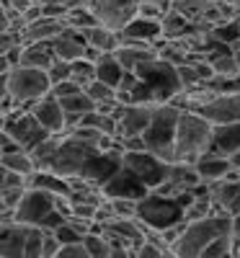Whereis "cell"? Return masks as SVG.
Masks as SVG:
<instances>
[{"instance_id": "603a6c76", "label": "cell", "mask_w": 240, "mask_h": 258, "mask_svg": "<svg viewBox=\"0 0 240 258\" xmlns=\"http://www.w3.org/2000/svg\"><path fill=\"white\" fill-rule=\"evenodd\" d=\"M114 54L119 57V62L124 64L127 73H135L140 64H145L147 59L158 57V47H152V44H135V41H122V47Z\"/></svg>"}, {"instance_id": "d590c367", "label": "cell", "mask_w": 240, "mask_h": 258, "mask_svg": "<svg viewBox=\"0 0 240 258\" xmlns=\"http://www.w3.org/2000/svg\"><path fill=\"white\" fill-rule=\"evenodd\" d=\"M29 188H0V212H16Z\"/></svg>"}, {"instance_id": "f35d334b", "label": "cell", "mask_w": 240, "mask_h": 258, "mask_svg": "<svg viewBox=\"0 0 240 258\" xmlns=\"http://www.w3.org/2000/svg\"><path fill=\"white\" fill-rule=\"evenodd\" d=\"M0 188H29V176L13 173V170H6L0 173Z\"/></svg>"}, {"instance_id": "8fae6325", "label": "cell", "mask_w": 240, "mask_h": 258, "mask_svg": "<svg viewBox=\"0 0 240 258\" xmlns=\"http://www.w3.org/2000/svg\"><path fill=\"white\" fill-rule=\"evenodd\" d=\"M124 168L132 170L150 191H155L165 183L170 163L160 160L158 155L147 153V150H140V153H124Z\"/></svg>"}, {"instance_id": "4fadbf2b", "label": "cell", "mask_w": 240, "mask_h": 258, "mask_svg": "<svg viewBox=\"0 0 240 258\" xmlns=\"http://www.w3.org/2000/svg\"><path fill=\"white\" fill-rule=\"evenodd\" d=\"M202 186V178L199 173H196V165L194 163H170L168 168V178L160 188H155V194H160V197H170L176 199L178 194H186V191H196Z\"/></svg>"}, {"instance_id": "44dd1931", "label": "cell", "mask_w": 240, "mask_h": 258, "mask_svg": "<svg viewBox=\"0 0 240 258\" xmlns=\"http://www.w3.org/2000/svg\"><path fill=\"white\" fill-rule=\"evenodd\" d=\"M83 39H85V44L91 47L93 54H114L119 47H122V36L119 31H111V29H106V26H91V29H85L80 31Z\"/></svg>"}, {"instance_id": "b9f144b4", "label": "cell", "mask_w": 240, "mask_h": 258, "mask_svg": "<svg viewBox=\"0 0 240 258\" xmlns=\"http://www.w3.org/2000/svg\"><path fill=\"white\" fill-rule=\"evenodd\" d=\"M62 250V243L54 238V232L44 235V245H41V258H57V253Z\"/></svg>"}, {"instance_id": "277c9868", "label": "cell", "mask_w": 240, "mask_h": 258, "mask_svg": "<svg viewBox=\"0 0 240 258\" xmlns=\"http://www.w3.org/2000/svg\"><path fill=\"white\" fill-rule=\"evenodd\" d=\"M3 93H8L16 101V106L31 109L36 101L52 93V83H49L47 70H34V68L18 64V68L3 75Z\"/></svg>"}, {"instance_id": "7c38bea8", "label": "cell", "mask_w": 240, "mask_h": 258, "mask_svg": "<svg viewBox=\"0 0 240 258\" xmlns=\"http://www.w3.org/2000/svg\"><path fill=\"white\" fill-rule=\"evenodd\" d=\"M122 168H124V153L122 150H103V153L93 155L88 163H85V168L80 170L78 178L88 181V183H93L103 191V186L111 181Z\"/></svg>"}, {"instance_id": "ee69618b", "label": "cell", "mask_w": 240, "mask_h": 258, "mask_svg": "<svg viewBox=\"0 0 240 258\" xmlns=\"http://www.w3.org/2000/svg\"><path fill=\"white\" fill-rule=\"evenodd\" d=\"M230 235L235 243H240V214L237 217H230Z\"/></svg>"}, {"instance_id": "bcb514c9", "label": "cell", "mask_w": 240, "mask_h": 258, "mask_svg": "<svg viewBox=\"0 0 240 258\" xmlns=\"http://www.w3.org/2000/svg\"><path fill=\"white\" fill-rule=\"evenodd\" d=\"M232 54H235V59H237V64H240V44L232 47Z\"/></svg>"}, {"instance_id": "1f68e13d", "label": "cell", "mask_w": 240, "mask_h": 258, "mask_svg": "<svg viewBox=\"0 0 240 258\" xmlns=\"http://www.w3.org/2000/svg\"><path fill=\"white\" fill-rule=\"evenodd\" d=\"M83 245L91 253V258H111V240L106 232H88L83 238Z\"/></svg>"}, {"instance_id": "f1b7e54d", "label": "cell", "mask_w": 240, "mask_h": 258, "mask_svg": "<svg viewBox=\"0 0 240 258\" xmlns=\"http://www.w3.org/2000/svg\"><path fill=\"white\" fill-rule=\"evenodd\" d=\"M0 165H3L6 170H13V173L29 176V178L36 173V163H34L31 153H26V150H18V153H6V155H0Z\"/></svg>"}, {"instance_id": "5b68a950", "label": "cell", "mask_w": 240, "mask_h": 258, "mask_svg": "<svg viewBox=\"0 0 240 258\" xmlns=\"http://www.w3.org/2000/svg\"><path fill=\"white\" fill-rule=\"evenodd\" d=\"M16 220L21 225H29V227H39V230H47L54 232L59 225L68 222V217L57 209V197L47 191H39V188H29L21 207L16 209Z\"/></svg>"}, {"instance_id": "5bb4252c", "label": "cell", "mask_w": 240, "mask_h": 258, "mask_svg": "<svg viewBox=\"0 0 240 258\" xmlns=\"http://www.w3.org/2000/svg\"><path fill=\"white\" fill-rule=\"evenodd\" d=\"M196 114L204 116L212 126L237 124L240 121V93H217Z\"/></svg>"}, {"instance_id": "7bdbcfd3", "label": "cell", "mask_w": 240, "mask_h": 258, "mask_svg": "<svg viewBox=\"0 0 240 258\" xmlns=\"http://www.w3.org/2000/svg\"><path fill=\"white\" fill-rule=\"evenodd\" d=\"M57 258H91V253L85 250L83 243H78V245H62V250L57 253Z\"/></svg>"}, {"instance_id": "9c48e42d", "label": "cell", "mask_w": 240, "mask_h": 258, "mask_svg": "<svg viewBox=\"0 0 240 258\" xmlns=\"http://www.w3.org/2000/svg\"><path fill=\"white\" fill-rule=\"evenodd\" d=\"M3 132L11 135L21 147L26 150V153H31L36 145H41L49 137V132L36 121V116L29 109H24V106H18L13 114L3 116Z\"/></svg>"}, {"instance_id": "4dcf8cb0", "label": "cell", "mask_w": 240, "mask_h": 258, "mask_svg": "<svg viewBox=\"0 0 240 258\" xmlns=\"http://www.w3.org/2000/svg\"><path fill=\"white\" fill-rule=\"evenodd\" d=\"M80 126H91V129H96V132L106 135V137H116V135H119V119H116L114 114H103V111H98V109H96L93 114L85 116Z\"/></svg>"}, {"instance_id": "83f0119b", "label": "cell", "mask_w": 240, "mask_h": 258, "mask_svg": "<svg viewBox=\"0 0 240 258\" xmlns=\"http://www.w3.org/2000/svg\"><path fill=\"white\" fill-rule=\"evenodd\" d=\"M59 142H62V135H49L44 142L31 150L36 170H52L54 168V160H57V153H59Z\"/></svg>"}, {"instance_id": "8d00e7d4", "label": "cell", "mask_w": 240, "mask_h": 258, "mask_svg": "<svg viewBox=\"0 0 240 258\" xmlns=\"http://www.w3.org/2000/svg\"><path fill=\"white\" fill-rule=\"evenodd\" d=\"M54 238L62 243V245H78V243H83V238H85V235L68 220V222H65V225H59L57 230H54Z\"/></svg>"}, {"instance_id": "52a82bcc", "label": "cell", "mask_w": 240, "mask_h": 258, "mask_svg": "<svg viewBox=\"0 0 240 258\" xmlns=\"http://www.w3.org/2000/svg\"><path fill=\"white\" fill-rule=\"evenodd\" d=\"M47 230L29 225H0V258H41Z\"/></svg>"}, {"instance_id": "f546056e", "label": "cell", "mask_w": 240, "mask_h": 258, "mask_svg": "<svg viewBox=\"0 0 240 258\" xmlns=\"http://www.w3.org/2000/svg\"><path fill=\"white\" fill-rule=\"evenodd\" d=\"M209 36L217 44H225V47H235L240 44V18H232V21H222V24H214L209 29Z\"/></svg>"}, {"instance_id": "836d02e7", "label": "cell", "mask_w": 240, "mask_h": 258, "mask_svg": "<svg viewBox=\"0 0 240 258\" xmlns=\"http://www.w3.org/2000/svg\"><path fill=\"white\" fill-rule=\"evenodd\" d=\"M80 88H88L91 83H96V62L93 59H78L73 62V78Z\"/></svg>"}, {"instance_id": "cb8c5ba5", "label": "cell", "mask_w": 240, "mask_h": 258, "mask_svg": "<svg viewBox=\"0 0 240 258\" xmlns=\"http://www.w3.org/2000/svg\"><path fill=\"white\" fill-rule=\"evenodd\" d=\"M29 188L47 191V194H54V197H73L70 178L54 173V170H36V173L29 178Z\"/></svg>"}, {"instance_id": "ac0fdd59", "label": "cell", "mask_w": 240, "mask_h": 258, "mask_svg": "<svg viewBox=\"0 0 240 258\" xmlns=\"http://www.w3.org/2000/svg\"><path fill=\"white\" fill-rule=\"evenodd\" d=\"M155 106H122L119 109V135L116 137H142L152 121Z\"/></svg>"}, {"instance_id": "e575fe53", "label": "cell", "mask_w": 240, "mask_h": 258, "mask_svg": "<svg viewBox=\"0 0 240 258\" xmlns=\"http://www.w3.org/2000/svg\"><path fill=\"white\" fill-rule=\"evenodd\" d=\"M235 253V240H232V235H222V238H217L214 243H209L199 258H227Z\"/></svg>"}, {"instance_id": "30bf717a", "label": "cell", "mask_w": 240, "mask_h": 258, "mask_svg": "<svg viewBox=\"0 0 240 258\" xmlns=\"http://www.w3.org/2000/svg\"><path fill=\"white\" fill-rule=\"evenodd\" d=\"M140 6L142 0H88V8L101 26L111 29V31H122L127 24L140 16Z\"/></svg>"}, {"instance_id": "6da1fadb", "label": "cell", "mask_w": 240, "mask_h": 258, "mask_svg": "<svg viewBox=\"0 0 240 258\" xmlns=\"http://www.w3.org/2000/svg\"><path fill=\"white\" fill-rule=\"evenodd\" d=\"M181 109H176L173 103H158L152 111V121L147 126V132L142 135L145 150L152 155H158L165 163H176V132H178V119Z\"/></svg>"}, {"instance_id": "c3c4849f", "label": "cell", "mask_w": 240, "mask_h": 258, "mask_svg": "<svg viewBox=\"0 0 240 258\" xmlns=\"http://www.w3.org/2000/svg\"><path fill=\"white\" fill-rule=\"evenodd\" d=\"M235 255H240V243H235Z\"/></svg>"}, {"instance_id": "8992f818", "label": "cell", "mask_w": 240, "mask_h": 258, "mask_svg": "<svg viewBox=\"0 0 240 258\" xmlns=\"http://www.w3.org/2000/svg\"><path fill=\"white\" fill-rule=\"evenodd\" d=\"M137 220L145 225V230L150 232H165L170 227H176L181 222H186V212L184 207L170 199V197H160V194L150 191L147 197L137 204Z\"/></svg>"}, {"instance_id": "f6af8a7d", "label": "cell", "mask_w": 240, "mask_h": 258, "mask_svg": "<svg viewBox=\"0 0 240 258\" xmlns=\"http://www.w3.org/2000/svg\"><path fill=\"white\" fill-rule=\"evenodd\" d=\"M152 3H158L160 8H165V11H170V3H173V0H152Z\"/></svg>"}, {"instance_id": "4316f807", "label": "cell", "mask_w": 240, "mask_h": 258, "mask_svg": "<svg viewBox=\"0 0 240 258\" xmlns=\"http://www.w3.org/2000/svg\"><path fill=\"white\" fill-rule=\"evenodd\" d=\"M124 75H127V70L116 54H98L96 57V80L111 85V88H119Z\"/></svg>"}, {"instance_id": "3957f363", "label": "cell", "mask_w": 240, "mask_h": 258, "mask_svg": "<svg viewBox=\"0 0 240 258\" xmlns=\"http://www.w3.org/2000/svg\"><path fill=\"white\" fill-rule=\"evenodd\" d=\"M227 232H230V217H225V214H212V217H204V220L186 222L184 235L170 250L176 258H199L209 243H214L217 238H222Z\"/></svg>"}, {"instance_id": "681fc988", "label": "cell", "mask_w": 240, "mask_h": 258, "mask_svg": "<svg viewBox=\"0 0 240 258\" xmlns=\"http://www.w3.org/2000/svg\"><path fill=\"white\" fill-rule=\"evenodd\" d=\"M237 258H240V255H237Z\"/></svg>"}, {"instance_id": "74e56055", "label": "cell", "mask_w": 240, "mask_h": 258, "mask_svg": "<svg viewBox=\"0 0 240 258\" xmlns=\"http://www.w3.org/2000/svg\"><path fill=\"white\" fill-rule=\"evenodd\" d=\"M47 75H49V83H52V88H54L57 83H65V80H70V78H73V64L57 59L52 68L47 70Z\"/></svg>"}, {"instance_id": "e0dca14e", "label": "cell", "mask_w": 240, "mask_h": 258, "mask_svg": "<svg viewBox=\"0 0 240 258\" xmlns=\"http://www.w3.org/2000/svg\"><path fill=\"white\" fill-rule=\"evenodd\" d=\"M52 49H54V57H57V59L70 62V64L78 62V59H93V62H96V57H98V54L91 52V47L85 44L83 34L75 31V29H68L62 36H57V39L52 41Z\"/></svg>"}, {"instance_id": "2e32d148", "label": "cell", "mask_w": 240, "mask_h": 258, "mask_svg": "<svg viewBox=\"0 0 240 258\" xmlns=\"http://www.w3.org/2000/svg\"><path fill=\"white\" fill-rule=\"evenodd\" d=\"M150 194V188L132 173L129 168H122L119 173L103 186V197L106 199H129V202H142Z\"/></svg>"}, {"instance_id": "484cf974", "label": "cell", "mask_w": 240, "mask_h": 258, "mask_svg": "<svg viewBox=\"0 0 240 258\" xmlns=\"http://www.w3.org/2000/svg\"><path fill=\"white\" fill-rule=\"evenodd\" d=\"M57 62L54 49L49 41H39V44H24L21 49V64L24 68H34V70H49Z\"/></svg>"}, {"instance_id": "7dc6e473", "label": "cell", "mask_w": 240, "mask_h": 258, "mask_svg": "<svg viewBox=\"0 0 240 258\" xmlns=\"http://www.w3.org/2000/svg\"><path fill=\"white\" fill-rule=\"evenodd\" d=\"M29 3H31V6H47L49 0H29Z\"/></svg>"}, {"instance_id": "7a4b0ae2", "label": "cell", "mask_w": 240, "mask_h": 258, "mask_svg": "<svg viewBox=\"0 0 240 258\" xmlns=\"http://www.w3.org/2000/svg\"><path fill=\"white\" fill-rule=\"evenodd\" d=\"M214 126L196 111H184L176 132V160L196 163L212 150Z\"/></svg>"}, {"instance_id": "ba28073f", "label": "cell", "mask_w": 240, "mask_h": 258, "mask_svg": "<svg viewBox=\"0 0 240 258\" xmlns=\"http://www.w3.org/2000/svg\"><path fill=\"white\" fill-rule=\"evenodd\" d=\"M135 73H137V78L142 83H147L150 88H152L158 103H170L173 96L184 91V85L178 80V68H173L170 62H165L160 57L147 59L145 64H140Z\"/></svg>"}, {"instance_id": "7402d4cb", "label": "cell", "mask_w": 240, "mask_h": 258, "mask_svg": "<svg viewBox=\"0 0 240 258\" xmlns=\"http://www.w3.org/2000/svg\"><path fill=\"white\" fill-rule=\"evenodd\" d=\"M196 165V173H199L202 183H214V181H222L232 173V165L230 158L225 155H217V153H207L204 158H199L194 163Z\"/></svg>"}, {"instance_id": "ffe728a7", "label": "cell", "mask_w": 240, "mask_h": 258, "mask_svg": "<svg viewBox=\"0 0 240 258\" xmlns=\"http://www.w3.org/2000/svg\"><path fill=\"white\" fill-rule=\"evenodd\" d=\"M68 21H65V16H44L41 21H36V24L26 26L24 29V44H39V41H52L57 36H62L65 31H68Z\"/></svg>"}, {"instance_id": "9a60e30c", "label": "cell", "mask_w": 240, "mask_h": 258, "mask_svg": "<svg viewBox=\"0 0 240 258\" xmlns=\"http://www.w3.org/2000/svg\"><path fill=\"white\" fill-rule=\"evenodd\" d=\"M29 111L36 116V121L44 126L49 135H65V132H68V114H65L62 103H59V98L54 93H49L41 101H36Z\"/></svg>"}, {"instance_id": "60d3db41", "label": "cell", "mask_w": 240, "mask_h": 258, "mask_svg": "<svg viewBox=\"0 0 240 258\" xmlns=\"http://www.w3.org/2000/svg\"><path fill=\"white\" fill-rule=\"evenodd\" d=\"M85 88H80V85L75 83V80H65V83H57L54 88H52V93L59 98V101H65V98H70V96H78V93H83Z\"/></svg>"}, {"instance_id": "d6a6232c", "label": "cell", "mask_w": 240, "mask_h": 258, "mask_svg": "<svg viewBox=\"0 0 240 258\" xmlns=\"http://www.w3.org/2000/svg\"><path fill=\"white\" fill-rule=\"evenodd\" d=\"M65 21H68V26L75 29V31H85V29H91V26H98L96 16H93L88 8H85V6L70 8L68 13H65Z\"/></svg>"}, {"instance_id": "ab89813d", "label": "cell", "mask_w": 240, "mask_h": 258, "mask_svg": "<svg viewBox=\"0 0 240 258\" xmlns=\"http://www.w3.org/2000/svg\"><path fill=\"white\" fill-rule=\"evenodd\" d=\"M165 248H160L158 243H152V240H145L140 248H135V255L132 258H165Z\"/></svg>"}, {"instance_id": "d6986e66", "label": "cell", "mask_w": 240, "mask_h": 258, "mask_svg": "<svg viewBox=\"0 0 240 258\" xmlns=\"http://www.w3.org/2000/svg\"><path fill=\"white\" fill-rule=\"evenodd\" d=\"M122 41H135V44H152L158 47L163 41V21H152V18H142L137 16L132 24H127L119 31Z\"/></svg>"}, {"instance_id": "d4e9b609", "label": "cell", "mask_w": 240, "mask_h": 258, "mask_svg": "<svg viewBox=\"0 0 240 258\" xmlns=\"http://www.w3.org/2000/svg\"><path fill=\"white\" fill-rule=\"evenodd\" d=\"M209 153L225 155V158L240 153V121L237 124L214 126V137H212V150Z\"/></svg>"}]
</instances>
